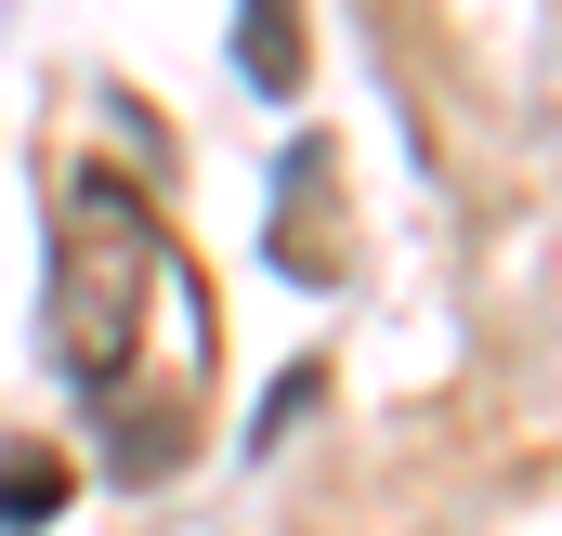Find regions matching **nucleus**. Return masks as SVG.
<instances>
[{
  "label": "nucleus",
  "mask_w": 562,
  "mask_h": 536,
  "mask_svg": "<svg viewBox=\"0 0 562 536\" xmlns=\"http://www.w3.org/2000/svg\"><path fill=\"white\" fill-rule=\"evenodd\" d=\"M66 223L79 236L53 249V354L92 393V418H119L132 405V340H144V314H157V223H144L132 183H105V170H79Z\"/></svg>",
  "instance_id": "f257e3e1"
},
{
  "label": "nucleus",
  "mask_w": 562,
  "mask_h": 536,
  "mask_svg": "<svg viewBox=\"0 0 562 536\" xmlns=\"http://www.w3.org/2000/svg\"><path fill=\"white\" fill-rule=\"evenodd\" d=\"M53 511H66V458H53V445H26V458H0V536L53 524Z\"/></svg>",
  "instance_id": "7ed1b4c3"
},
{
  "label": "nucleus",
  "mask_w": 562,
  "mask_h": 536,
  "mask_svg": "<svg viewBox=\"0 0 562 536\" xmlns=\"http://www.w3.org/2000/svg\"><path fill=\"white\" fill-rule=\"evenodd\" d=\"M314 223H327V144H301V157H288V210H276V263L327 288L340 263H327V236H314Z\"/></svg>",
  "instance_id": "f03ea898"
}]
</instances>
